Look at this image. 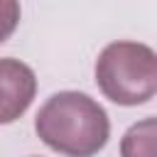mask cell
<instances>
[{"label":"cell","instance_id":"6da1fadb","mask_svg":"<svg viewBox=\"0 0 157 157\" xmlns=\"http://www.w3.org/2000/svg\"><path fill=\"white\" fill-rule=\"evenodd\" d=\"M34 130L47 147L76 157L103 150L110 137L105 110L91 96L78 91L54 93L39 108L34 118Z\"/></svg>","mask_w":157,"mask_h":157},{"label":"cell","instance_id":"3957f363","mask_svg":"<svg viewBox=\"0 0 157 157\" xmlns=\"http://www.w3.org/2000/svg\"><path fill=\"white\" fill-rule=\"evenodd\" d=\"M37 93L34 71L20 59H0V125L15 123Z\"/></svg>","mask_w":157,"mask_h":157},{"label":"cell","instance_id":"7a4b0ae2","mask_svg":"<svg viewBox=\"0 0 157 157\" xmlns=\"http://www.w3.org/2000/svg\"><path fill=\"white\" fill-rule=\"evenodd\" d=\"M96 83L118 105H140L157 93V54L140 42H113L96 61Z\"/></svg>","mask_w":157,"mask_h":157},{"label":"cell","instance_id":"5b68a950","mask_svg":"<svg viewBox=\"0 0 157 157\" xmlns=\"http://www.w3.org/2000/svg\"><path fill=\"white\" fill-rule=\"evenodd\" d=\"M20 25V0H0V44L12 37Z\"/></svg>","mask_w":157,"mask_h":157},{"label":"cell","instance_id":"277c9868","mask_svg":"<svg viewBox=\"0 0 157 157\" xmlns=\"http://www.w3.org/2000/svg\"><path fill=\"white\" fill-rule=\"evenodd\" d=\"M123 157H157V118L135 123L120 142Z\"/></svg>","mask_w":157,"mask_h":157}]
</instances>
